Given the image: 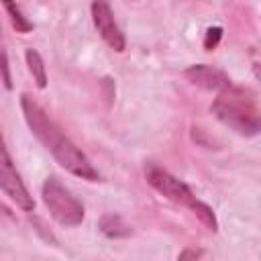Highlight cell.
<instances>
[{
	"mask_svg": "<svg viewBox=\"0 0 261 261\" xmlns=\"http://www.w3.org/2000/svg\"><path fill=\"white\" fill-rule=\"evenodd\" d=\"M24 59H27V67L33 75V82L37 84L39 90H45L47 88V69H45V61L41 57V53L33 47H29L24 51Z\"/></svg>",
	"mask_w": 261,
	"mask_h": 261,
	"instance_id": "cell-8",
	"label": "cell"
},
{
	"mask_svg": "<svg viewBox=\"0 0 261 261\" xmlns=\"http://www.w3.org/2000/svg\"><path fill=\"white\" fill-rule=\"evenodd\" d=\"M202 255V251H194V249H186L184 253H179V259H196V257H200Z\"/></svg>",
	"mask_w": 261,
	"mask_h": 261,
	"instance_id": "cell-13",
	"label": "cell"
},
{
	"mask_svg": "<svg viewBox=\"0 0 261 261\" xmlns=\"http://www.w3.org/2000/svg\"><path fill=\"white\" fill-rule=\"evenodd\" d=\"M0 190L24 212H33L35 208V200L33 196L29 194L8 149H6V143H4V137H2V130H0Z\"/></svg>",
	"mask_w": 261,
	"mask_h": 261,
	"instance_id": "cell-5",
	"label": "cell"
},
{
	"mask_svg": "<svg viewBox=\"0 0 261 261\" xmlns=\"http://www.w3.org/2000/svg\"><path fill=\"white\" fill-rule=\"evenodd\" d=\"M100 230L110 239H120L130 234V226L118 214H104L100 218Z\"/></svg>",
	"mask_w": 261,
	"mask_h": 261,
	"instance_id": "cell-10",
	"label": "cell"
},
{
	"mask_svg": "<svg viewBox=\"0 0 261 261\" xmlns=\"http://www.w3.org/2000/svg\"><path fill=\"white\" fill-rule=\"evenodd\" d=\"M90 12H92V22H94L98 35L104 39V43L110 49H114L116 53H122L126 47V39L114 18L110 2L108 0H92Z\"/></svg>",
	"mask_w": 261,
	"mask_h": 261,
	"instance_id": "cell-6",
	"label": "cell"
},
{
	"mask_svg": "<svg viewBox=\"0 0 261 261\" xmlns=\"http://www.w3.org/2000/svg\"><path fill=\"white\" fill-rule=\"evenodd\" d=\"M145 179L155 192H159L163 198H167L173 204H179V206H186L192 210L198 202V198L194 196V192L190 190L188 184H184L173 173H169L165 167H161L153 161L145 163Z\"/></svg>",
	"mask_w": 261,
	"mask_h": 261,
	"instance_id": "cell-4",
	"label": "cell"
},
{
	"mask_svg": "<svg viewBox=\"0 0 261 261\" xmlns=\"http://www.w3.org/2000/svg\"><path fill=\"white\" fill-rule=\"evenodd\" d=\"M220 39H222V29L220 27H210L206 31V35H204V49H208V51L216 49V45L220 43Z\"/></svg>",
	"mask_w": 261,
	"mask_h": 261,
	"instance_id": "cell-12",
	"label": "cell"
},
{
	"mask_svg": "<svg viewBox=\"0 0 261 261\" xmlns=\"http://www.w3.org/2000/svg\"><path fill=\"white\" fill-rule=\"evenodd\" d=\"M41 198L43 204L49 212V216L61 224V226H77L82 224L86 212L82 202L57 179V177H47L41 188Z\"/></svg>",
	"mask_w": 261,
	"mask_h": 261,
	"instance_id": "cell-3",
	"label": "cell"
},
{
	"mask_svg": "<svg viewBox=\"0 0 261 261\" xmlns=\"http://www.w3.org/2000/svg\"><path fill=\"white\" fill-rule=\"evenodd\" d=\"M210 110L222 124H226L243 137H255L261 128L257 96L247 88L230 84L226 90L218 92Z\"/></svg>",
	"mask_w": 261,
	"mask_h": 261,
	"instance_id": "cell-2",
	"label": "cell"
},
{
	"mask_svg": "<svg viewBox=\"0 0 261 261\" xmlns=\"http://www.w3.org/2000/svg\"><path fill=\"white\" fill-rule=\"evenodd\" d=\"M0 2H2V6H4L6 14H8V20H10V24H12V29L16 33H22L24 35V33H31L33 31V22L24 16V12L16 4V0H0Z\"/></svg>",
	"mask_w": 261,
	"mask_h": 261,
	"instance_id": "cell-9",
	"label": "cell"
},
{
	"mask_svg": "<svg viewBox=\"0 0 261 261\" xmlns=\"http://www.w3.org/2000/svg\"><path fill=\"white\" fill-rule=\"evenodd\" d=\"M184 75L194 86H198L202 90H208V92H222V90H226L232 84L230 77L222 69L212 67V65H206V63H194V65H190L184 71Z\"/></svg>",
	"mask_w": 261,
	"mask_h": 261,
	"instance_id": "cell-7",
	"label": "cell"
},
{
	"mask_svg": "<svg viewBox=\"0 0 261 261\" xmlns=\"http://www.w3.org/2000/svg\"><path fill=\"white\" fill-rule=\"evenodd\" d=\"M0 80L4 84L6 90H12V75H10V63H8V55L4 49V41L0 37Z\"/></svg>",
	"mask_w": 261,
	"mask_h": 261,
	"instance_id": "cell-11",
	"label": "cell"
},
{
	"mask_svg": "<svg viewBox=\"0 0 261 261\" xmlns=\"http://www.w3.org/2000/svg\"><path fill=\"white\" fill-rule=\"evenodd\" d=\"M20 108H22V116H24L31 133L35 135V139L53 155V159L65 171H69L71 175L82 177L86 181H98L100 179V173L90 163L86 153L57 126V122L53 118H49V114L41 108L39 102H35L31 96L22 94L20 96Z\"/></svg>",
	"mask_w": 261,
	"mask_h": 261,
	"instance_id": "cell-1",
	"label": "cell"
}]
</instances>
